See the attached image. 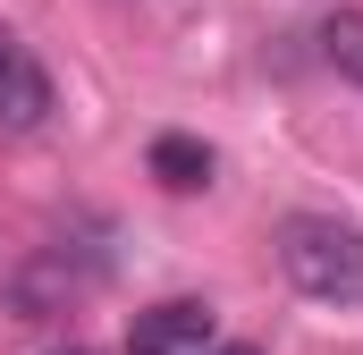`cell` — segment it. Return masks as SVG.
<instances>
[{
	"label": "cell",
	"mask_w": 363,
	"mask_h": 355,
	"mask_svg": "<svg viewBox=\"0 0 363 355\" xmlns=\"http://www.w3.org/2000/svg\"><path fill=\"white\" fill-rule=\"evenodd\" d=\"M17 51H26V43H17V34H9V26H0V68H9V60H17Z\"/></svg>",
	"instance_id": "obj_7"
},
{
	"label": "cell",
	"mask_w": 363,
	"mask_h": 355,
	"mask_svg": "<svg viewBox=\"0 0 363 355\" xmlns=\"http://www.w3.org/2000/svg\"><path fill=\"white\" fill-rule=\"evenodd\" d=\"M43 119H51V77H43L34 51H17V60L0 68V127L26 136V127H43Z\"/></svg>",
	"instance_id": "obj_3"
},
{
	"label": "cell",
	"mask_w": 363,
	"mask_h": 355,
	"mask_svg": "<svg viewBox=\"0 0 363 355\" xmlns=\"http://www.w3.org/2000/svg\"><path fill=\"white\" fill-rule=\"evenodd\" d=\"M51 355H93V347H51Z\"/></svg>",
	"instance_id": "obj_9"
},
{
	"label": "cell",
	"mask_w": 363,
	"mask_h": 355,
	"mask_svg": "<svg viewBox=\"0 0 363 355\" xmlns=\"http://www.w3.org/2000/svg\"><path fill=\"white\" fill-rule=\"evenodd\" d=\"M9 296H17V313L26 322H43V313H60L68 296H77V271H68V254H34V263L9 279Z\"/></svg>",
	"instance_id": "obj_4"
},
{
	"label": "cell",
	"mask_w": 363,
	"mask_h": 355,
	"mask_svg": "<svg viewBox=\"0 0 363 355\" xmlns=\"http://www.w3.org/2000/svg\"><path fill=\"white\" fill-rule=\"evenodd\" d=\"M152 178H161L169 195L211 186V144H194V136H152Z\"/></svg>",
	"instance_id": "obj_5"
},
{
	"label": "cell",
	"mask_w": 363,
	"mask_h": 355,
	"mask_svg": "<svg viewBox=\"0 0 363 355\" xmlns=\"http://www.w3.org/2000/svg\"><path fill=\"white\" fill-rule=\"evenodd\" d=\"M211 347V305L203 296H161L127 322V355H203Z\"/></svg>",
	"instance_id": "obj_2"
},
{
	"label": "cell",
	"mask_w": 363,
	"mask_h": 355,
	"mask_svg": "<svg viewBox=\"0 0 363 355\" xmlns=\"http://www.w3.org/2000/svg\"><path fill=\"white\" fill-rule=\"evenodd\" d=\"M279 271L313 305H363V229L321 220V212H296L279 229Z\"/></svg>",
	"instance_id": "obj_1"
},
{
	"label": "cell",
	"mask_w": 363,
	"mask_h": 355,
	"mask_svg": "<svg viewBox=\"0 0 363 355\" xmlns=\"http://www.w3.org/2000/svg\"><path fill=\"white\" fill-rule=\"evenodd\" d=\"M321 51H330L338 77H355V85H363V9H338V17L321 26Z\"/></svg>",
	"instance_id": "obj_6"
},
{
	"label": "cell",
	"mask_w": 363,
	"mask_h": 355,
	"mask_svg": "<svg viewBox=\"0 0 363 355\" xmlns=\"http://www.w3.org/2000/svg\"><path fill=\"white\" fill-rule=\"evenodd\" d=\"M203 355H262V347H203Z\"/></svg>",
	"instance_id": "obj_8"
}]
</instances>
